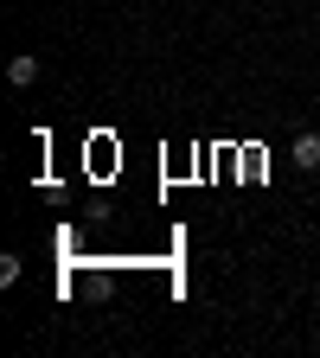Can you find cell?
<instances>
[{
  "label": "cell",
  "mask_w": 320,
  "mask_h": 358,
  "mask_svg": "<svg viewBox=\"0 0 320 358\" xmlns=\"http://www.w3.org/2000/svg\"><path fill=\"white\" fill-rule=\"evenodd\" d=\"M295 166H301V173L320 166V134H295Z\"/></svg>",
  "instance_id": "obj_1"
},
{
  "label": "cell",
  "mask_w": 320,
  "mask_h": 358,
  "mask_svg": "<svg viewBox=\"0 0 320 358\" xmlns=\"http://www.w3.org/2000/svg\"><path fill=\"white\" fill-rule=\"evenodd\" d=\"M7 77L26 90V83H39V58H7Z\"/></svg>",
  "instance_id": "obj_2"
}]
</instances>
